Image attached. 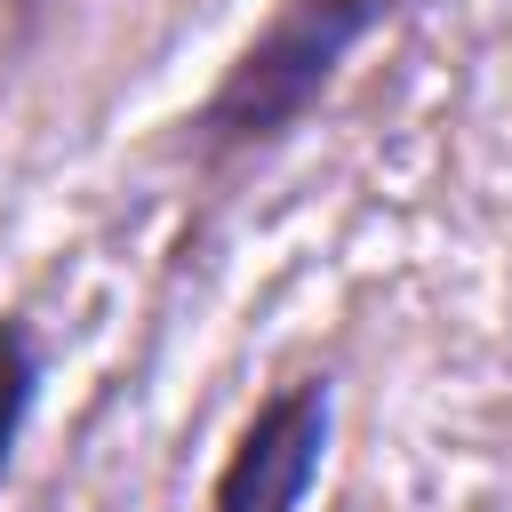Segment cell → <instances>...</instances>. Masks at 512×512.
I'll return each mask as SVG.
<instances>
[{"instance_id":"obj_1","label":"cell","mask_w":512,"mask_h":512,"mask_svg":"<svg viewBox=\"0 0 512 512\" xmlns=\"http://www.w3.org/2000/svg\"><path fill=\"white\" fill-rule=\"evenodd\" d=\"M408 0H280L256 40L224 64V80L208 88V104L184 120L200 160H240V152H272L288 128L312 120V104L336 88L344 56L392 24Z\"/></svg>"},{"instance_id":"obj_2","label":"cell","mask_w":512,"mask_h":512,"mask_svg":"<svg viewBox=\"0 0 512 512\" xmlns=\"http://www.w3.org/2000/svg\"><path fill=\"white\" fill-rule=\"evenodd\" d=\"M336 432V384L328 376H288L280 392L256 400V416L240 424V440L216 464L208 512H304L320 456Z\"/></svg>"},{"instance_id":"obj_3","label":"cell","mask_w":512,"mask_h":512,"mask_svg":"<svg viewBox=\"0 0 512 512\" xmlns=\"http://www.w3.org/2000/svg\"><path fill=\"white\" fill-rule=\"evenodd\" d=\"M32 400H40V336L24 312H0V480L16 464V440L32 424Z\"/></svg>"},{"instance_id":"obj_4","label":"cell","mask_w":512,"mask_h":512,"mask_svg":"<svg viewBox=\"0 0 512 512\" xmlns=\"http://www.w3.org/2000/svg\"><path fill=\"white\" fill-rule=\"evenodd\" d=\"M32 8H40V0H16V16H32Z\"/></svg>"}]
</instances>
